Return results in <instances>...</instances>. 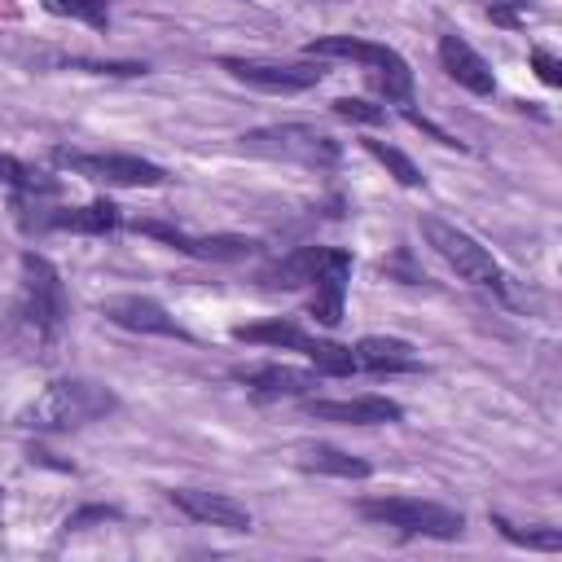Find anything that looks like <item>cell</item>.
Masks as SVG:
<instances>
[{
  "label": "cell",
  "instance_id": "obj_1",
  "mask_svg": "<svg viewBox=\"0 0 562 562\" xmlns=\"http://www.w3.org/2000/svg\"><path fill=\"white\" fill-rule=\"evenodd\" d=\"M119 408V395L101 382H88V378H57L40 391L35 404H26L22 413V426L31 430H75V426H88V422H101Z\"/></svg>",
  "mask_w": 562,
  "mask_h": 562
},
{
  "label": "cell",
  "instance_id": "obj_2",
  "mask_svg": "<svg viewBox=\"0 0 562 562\" xmlns=\"http://www.w3.org/2000/svg\"><path fill=\"white\" fill-rule=\"evenodd\" d=\"M303 53H307V57H321V61H325V57L360 61L386 101L408 105V97H413V66H408L395 48H386V44H378V40H360V35H316V40L303 44Z\"/></svg>",
  "mask_w": 562,
  "mask_h": 562
},
{
  "label": "cell",
  "instance_id": "obj_3",
  "mask_svg": "<svg viewBox=\"0 0 562 562\" xmlns=\"http://www.w3.org/2000/svg\"><path fill=\"white\" fill-rule=\"evenodd\" d=\"M417 228H422L426 246H430L461 281H470V285H479V290H492V294H509L505 268H501V263L492 259V250L479 246L465 228H457V224H448V220H439V215H422Z\"/></svg>",
  "mask_w": 562,
  "mask_h": 562
},
{
  "label": "cell",
  "instance_id": "obj_4",
  "mask_svg": "<svg viewBox=\"0 0 562 562\" xmlns=\"http://www.w3.org/2000/svg\"><path fill=\"white\" fill-rule=\"evenodd\" d=\"M237 145L246 154L259 158H277V162H299V167H316V171H334L342 158V145L307 123H272V127H255L241 132Z\"/></svg>",
  "mask_w": 562,
  "mask_h": 562
},
{
  "label": "cell",
  "instance_id": "obj_5",
  "mask_svg": "<svg viewBox=\"0 0 562 562\" xmlns=\"http://www.w3.org/2000/svg\"><path fill=\"white\" fill-rule=\"evenodd\" d=\"M18 316L35 329V338H57L66 316H70V299L61 285V272L53 268L48 255L26 250L22 255V285H18Z\"/></svg>",
  "mask_w": 562,
  "mask_h": 562
},
{
  "label": "cell",
  "instance_id": "obj_6",
  "mask_svg": "<svg viewBox=\"0 0 562 562\" xmlns=\"http://www.w3.org/2000/svg\"><path fill=\"white\" fill-rule=\"evenodd\" d=\"M360 518L378 522V527H395L404 536H426V540H457L465 531L461 509L439 505V501H422V496H369L356 505Z\"/></svg>",
  "mask_w": 562,
  "mask_h": 562
},
{
  "label": "cell",
  "instance_id": "obj_7",
  "mask_svg": "<svg viewBox=\"0 0 562 562\" xmlns=\"http://www.w3.org/2000/svg\"><path fill=\"white\" fill-rule=\"evenodd\" d=\"M13 220L22 233H92V237H105L123 224L110 198L83 206H48L44 198H13Z\"/></svg>",
  "mask_w": 562,
  "mask_h": 562
},
{
  "label": "cell",
  "instance_id": "obj_8",
  "mask_svg": "<svg viewBox=\"0 0 562 562\" xmlns=\"http://www.w3.org/2000/svg\"><path fill=\"white\" fill-rule=\"evenodd\" d=\"M53 162L66 167V171H75V176H83V180H92V184H114V189H154V184L167 180V171L158 162L140 158V154H105V149L92 154V149H66V145H57L53 149Z\"/></svg>",
  "mask_w": 562,
  "mask_h": 562
},
{
  "label": "cell",
  "instance_id": "obj_9",
  "mask_svg": "<svg viewBox=\"0 0 562 562\" xmlns=\"http://www.w3.org/2000/svg\"><path fill=\"white\" fill-rule=\"evenodd\" d=\"M132 228L145 233V237H154V241H162V246H171V250H180V255H189V259H206V263H237V259H250L259 250L255 237H237V233L189 237L184 228H176L167 220H149V215L145 220H132Z\"/></svg>",
  "mask_w": 562,
  "mask_h": 562
},
{
  "label": "cell",
  "instance_id": "obj_10",
  "mask_svg": "<svg viewBox=\"0 0 562 562\" xmlns=\"http://www.w3.org/2000/svg\"><path fill=\"white\" fill-rule=\"evenodd\" d=\"M220 70H228L237 83H250L259 92H307L325 79L321 57L316 61H259V57H220Z\"/></svg>",
  "mask_w": 562,
  "mask_h": 562
},
{
  "label": "cell",
  "instance_id": "obj_11",
  "mask_svg": "<svg viewBox=\"0 0 562 562\" xmlns=\"http://www.w3.org/2000/svg\"><path fill=\"white\" fill-rule=\"evenodd\" d=\"M101 316L119 329H132V334H158V338H180V342H193V334L158 303V299H145V294H114L101 303Z\"/></svg>",
  "mask_w": 562,
  "mask_h": 562
},
{
  "label": "cell",
  "instance_id": "obj_12",
  "mask_svg": "<svg viewBox=\"0 0 562 562\" xmlns=\"http://www.w3.org/2000/svg\"><path fill=\"white\" fill-rule=\"evenodd\" d=\"M167 501L193 518V522H206V527H224V531H250V509L224 492H206V487H171Z\"/></svg>",
  "mask_w": 562,
  "mask_h": 562
},
{
  "label": "cell",
  "instance_id": "obj_13",
  "mask_svg": "<svg viewBox=\"0 0 562 562\" xmlns=\"http://www.w3.org/2000/svg\"><path fill=\"white\" fill-rule=\"evenodd\" d=\"M303 413L316 422L338 426H391L404 417V408L386 395H351V400H303Z\"/></svg>",
  "mask_w": 562,
  "mask_h": 562
},
{
  "label": "cell",
  "instance_id": "obj_14",
  "mask_svg": "<svg viewBox=\"0 0 562 562\" xmlns=\"http://www.w3.org/2000/svg\"><path fill=\"white\" fill-rule=\"evenodd\" d=\"M439 66L448 70L452 83H461L474 97H492L496 92V75L487 66V57L465 35H457V31H443L439 35Z\"/></svg>",
  "mask_w": 562,
  "mask_h": 562
},
{
  "label": "cell",
  "instance_id": "obj_15",
  "mask_svg": "<svg viewBox=\"0 0 562 562\" xmlns=\"http://www.w3.org/2000/svg\"><path fill=\"white\" fill-rule=\"evenodd\" d=\"M233 378L259 395V400H281V395H312L321 373L312 369H294V364H250V369H233Z\"/></svg>",
  "mask_w": 562,
  "mask_h": 562
},
{
  "label": "cell",
  "instance_id": "obj_16",
  "mask_svg": "<svg viewBox=\"0 0 562 562\" xmlns=\"http://www.w3.org/2000/svg\"><path fill=\"white\" fill-rule=\"evenodd\" d=\"M347 285H351V250H338L334 246V259L325 263V272L312 281V303H307V312L321 321V325H338L342 321V299H347Z\"/></svg>",
  "mask_w": 562,
  "mask_h": 562
},
{
  "label": "cell",
  "instance_id": "obj_17",
  "mask_svg": "<svg viewBox=\"0 0 562 562\" xmlns=\"http://www.w3.org/2000/svg\"><path fill=\"white\" fill-rule=\"evenodd\" d=\"M329 259H334V246H294L290 255L272 259V263L259 272V281L281 285V290H299V285H312V281L325 272Z\"/></svg>",
  "mask_w": 562,
  "mask_h": 562
},
{
  "label": "cell",
  "instance_id": "obj_18",
  "mask_svg": "<svg viewBox=\"0 0 562 562\" xmlns=\"http://www.w3.org/2000/svg\"><path fill=\"white\" fill-rule=\"evenodd\" d=\"M351 351H356V364L369 369V373H422V360H417V351H413L404 338L369 334V338H360Z\"/></svg>",
  "mask_w": 562,
  "mask_h": 562
},
{
  "label": "cell",
  "instance_id": "obj_19",
  "mask_svg": "<svg viewBox=\"0 0 562 562\" xmlns=\"http://www.w3.org/2000/svg\"><path fill=\"white\" fill-rule=\"evenodd\" d=\"M237 342H250V347H281V351H307L312 334L294 321H255V325H237L233 329Z\"/></svg>",
  "mask_w": 562,
  "mask_h": 562
},
{
  "label": "cell",
  "instance_id": "obj_20",
  "mask_svg": "<svg viewBox=\"0 0 562 562\" xmlns=\"http://www.w3.org/2000/svg\"><path fill=\"white\" fill-rule=\"evenodd\" d=\"M299 465L303 470H316V474H334V479H369L373 474V465L364 457L342 452L334 443H307L303 457H299Z\"/></svg>",
  "mask_w": 562,
  "mask_h": 562
},
{
  "label": "cell",
  "instance_id": "obj_21",
  "mask_svg": "<svg viewBox=\"0 0 562 562\" xmlns=\"http://www.w3.org/2000/svg\"><path fill=\"white\" fill-rule=\"evenodd\" d=\"M0 184H9L13 198H53V193L61 189L53 176L35 171L31 162H22V158H13V154H0Z\"/></svg>",
  "mask_w": 562,
  "mask_h": 562
},
{
  "label": "cell",
  "instance_id": "obj_22",
  "mask_svg": "<svg viewBox=\"0 0 562 562\" xmlns=\"http://www.w3.org/2000/svg\"><path fill=\"white\" fill-rule=\"evenodd\" d=\"M303 356H307V360L316 364V373H325V378H351V373H360L356 351L342 347V342H329V338H312Z\"/></svg>",
  "mask_w": 562,
  "mask_h": 562
},
{
  "label": "cell",
  "instance_id": "obj_23",
  "mask_svg": "<svg viewBox=\"0 0 562 562\" xmlns=\"http://www.w3.org/2000/svg\"><path fill=\"white\" fill-rule=\"evenodd\" d=\"M360 145H364V149H369V154H373V158H378V162H382V167H386L404 189H417V184L426 180V176L417 171V162H413L404 149H395V145H386V140H373V136H364Z\"/></svg>",
  "mask_w": 562,
  "mask_h": 562
},
{
  "label": "cell",
  "instance_id": "obj_24",
  "mask_svg": "<svg viewBox=\"0 0 562 562\" xmlns=\"http://www.w3.org/2000/svg\"><path fill=\"white\" fill-rule=\"evenodd\" d=\"M44 9L61 13V18H75L92 31H105L110 26V0H40Z\"/></svg>",
  "mask_w": 562,
  "mask_h": 562
},
{
  "label": "cell",
  "instance_id": "obj_25",
  "mask_svg": "<svg viewBox=\"0 0 562 562\" xmlns=\"http://www.w3.org/2000/svg\"><path fill=\"white\" fill-rule=\"evenodd\" d=\"M492 527H496L505 540L522 544V549H544V553H558V549H562V531H558V527H544V531H518V527L505 522L501 514H492Z\"/></svg>",
  "mask_w": 562,
  "mask_h": 562
},
{
  "label": "cell",
  "instance_id": "obj_26",
  "mask_svg": "<svg viewBox=\"0 0 562 562\" xmlns=\"http://www.w3.org/2000/svg\"><path fill=\"white\" fill-rule=\"evenodd\" d=\"M329 110L351 123H386V105H369L360 97H338V101H329Z\"/></svg>",
  "mask_w": 562,
  "mask_h": 562
},
{
  "label": "cell",
  "instance_id": "obj_27",
  "mask_svg": "<svg viewBox=\"0 0 562 562\" xmlns=\"http://www.w3.org/2000/svg\"><path fill=\"white\" fill-rule=\"evenodd\" d=\"M66 70H88V75H145L149 66L145 61H83V57H70V61H61Z\"/></svg>",
  "mask_w": 562,
  "mask_h": 562
},
{
  "label": "cell",
  "instance_id": "obj_28",
  "mask_svg": "<svg viewBox=\"0 0 562 562\" xmlns=\"http://www.w3.org/2000/svg\"><path fill=\"white\" fill-rule=\"evenodd\" d=\"M114 518H123L114 505H83V509H75V514H66V522H61V531L70 536V531H83V527H92V522H114Z\"/></svg>",
  "mask_w": 562,
  "mask_h": 562
},
{
  "label": "cell",
  "instance_id": "obj_29",
  "mask_svg": "<svg viewBox=\"0 0 562 562\" xmlns=\"http://www.w3.org/2000/svg\"><path fill=\"white\" fill-rule=\"evenodd\" d=\"M531 66H536V75H540L549 88H558V83H562V66H558V57H553V53L531 48Z\"/></svg>",
  "mask_w": 562,
  "mask_h": 562
},
{
  "label": "cell",
  "instance_id": "obj_30",
  "mask_svg": "<svg viewBox=\"0 0 562 562\" xmlns=\"http://www.w3.org/2000/svg\"><path fill=\"white\" fill-rule=\"evenodd\" d=\"M404 119H408L413 127H422V132H430V136H435L439 145H448V149H465V145H461V140H457L452 132H443V127H435L430 119H422V114H417V110H408V105H404Z\"/></svg>",
  "mask_w": 562,
  "mask_h": 562
},
{
  "label": "cell",
  "instance_id": "obj_31",
  "mask_svg": "<svg viewBox=\"0 0 562 562\" xmlns=\"http://www.w3.org/2000/svg\"><path fill=\"white\" fill-rule=\"evenodd\" d=\"M522 13H527V9H518V4H505V0L487 4V18H492V22H501V26H522Z\"/></svg>",
  "mask_w": 562,
  "mask_h": 562
},
{
  "label": "cell",
  "instance_id": "obj_32",
  "mask_svg": "<svg viewBox=\"0 0 562 562\" xmlns=\"http://www.w3.org/2000/svg\"><path fill=\"white\" fill-rule=\"evenodd\" d=\"M505 4H518V9H531V4H527V0H505Z\"/></svg>",
  "mask_w": 562,
  "mask_h": 562
}]
</instances>
